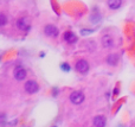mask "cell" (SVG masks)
I'll return each mask as SVG.
<instances>
[{
    "label": "cell",
    "instance_id": "obj_1",
    "mask_svg": "<svg viewBox=\"0 0 135 127\" xmlns=\"http://www.w3.org/2000/svg\"><path fill=\"white\" fill-rule=\"evenodd\" d=\"M75 69H76L79 74H86L89 71V63L85 59H78V61L76 62Z\"/></svg>",
    "mask_w": 135,
    "mask_h": 127
},
{
    "label": "cell",
    "instance_id": "obj_2",
    "mask_svg": "<svg viewBox=\"0 0 135 127\" xmlns=\"http://www.w3.org/2000/svg\"><path fill=\"white\" fill-rule=\"evenodd\" d=\"M25 92L27 93V94H35V93H37L38 90H39V86H38V83L36 82V81H27V82L25 83Z\"/></svg>",
    "mask_w": 135,
    "mask_h": 127
},
{
    "label": "cell",
    "instance_id": "obj_3",
    "mask_svg": "<svg viewBox=\"0 0 135 127\" xmlns=\"http://www.w3.org/2000/svg\"><path fill=\"white\" fill-rule=\"evenodd\" d=\"M70 101L74 105H81L84 101V94L81 92H72L70 94Z\"/></svg>",
    "mask_w": 135,
    "mask_h": 127
},
{
    "label": "cell",
    "instance_id": "obj_4",
    "mask_svg": "<svg viewBox=\"0 0 135 127\" xmlns=\"http://www.w3.org/2000/svg\"><path fill=\"white\" fill-rule=\"evenodd\" d=\"M26 75H27V73H26V70L23 68V67H17V68L14 69V71H13L14 78H16V80H18V81L25 80Z\"/></svg>",
    "mask_w": 135,
    "mask_h": 127
},
{
    "label": "cell",
    "instance_id": "obj_5",
    "mask_svg": "<svg viewBox=\"0 0 135 127\" xmlns=\"http://www.w3.org/2000/svg\"><path fill=\"white\" fill-rule=\"evenodd\" d=\"M44 33L46 36H49V37H57L59 31L55 25H46L44 27Z\"/></svg>",
    "mask_w": 135,
    "mask_h": 127
},
{
    "label": "cell",
    "instance_id": "obj_6",
    "mask_svg": "<svg viewBox=\"0 0 135 127\" xmlns=\"http://www.w3.org/2000/svg\"><path fill=\"white\" fill-rule=\"evenodd\" d=\"M17 26H18L21 31H28L30 30V21L26 18H20L17 20Z\"/></svg>",
    "mask_w": 135,
    "mask_h": 127
},
{
    "label": "cell",
    "instance_id": "obj_7",
    "mask_svg": "<svg viewBox=\"0 0 135 127\" xmlns=\"http://www.w3.org/2000/svg\"><path fill=\"white\" fill-rule=\"evenodd\" d=\"M107 120L103 115H97L94 118V126L95 127H105Z\"/></svg>",
    "mask_w": 135,
    "mask_h": 127
},
{
    "label": "cell",
    "instance_id": "obj_8",
    "mask_svg": "<svg viewBox=\"0 0 135 127\" xmlns=\"http://www.w3.org/2000/svg\"><path fill=\"white\" fill-rule=\"evenodd\" d=\"M64 40H65L66 43H69V44H74V43H76L77 37H76V35H75L74 32L68 31V32L64 33Z\"/></svg>",
    "mask_w": 135,
    "mask_h": 127
},
{
    "label": "cell",
    "instance_id": "obj_9",
    "mask_svg": "<svg viewBox=\"0 0 135 127\" xmlns=\"http://www.w3.org/2000/svg\"><path fill=\"white\" fill-rule=\"evenodd\" d=\"M113 44H114V40H113L112 36L109 35H105L102 37V45L104 48H112Z\"/></svg>",
    "mask_w": 135,
    "mask_h": 127
},
{
    "label": "cell",
    "instance_id": "obj_10",
    "mask_svg": "<svg viewBox=\"0 0 135 127\" xmlns=\"http://www.w3.org/2000/svg\"><path fill=\"white\" fill-rule=\"evenodd\" d=\"M121 5H122V0H108V6L112 10L120 8Z\"/></svg>",
    "mask_w": 135,
    "mask_h": 127
},
{
    "label": "cell",
    "instance_id": "obj_11",
    "mask_svg": "<svg viewBox=\"0 0 135 127\" xmlns=\"http://www.w3.org/2000/svg\"><path fill=\"white\" fill-rule=\"evenodd\" d=\"M117 62H119V56L116 54H112L107 57V63L109 65H116Z\"/></svg>",
    "mask_w": 135,
    "mask_h": 127
},
{
    "label": "cell",
    "instance_id": "obj_12",
    "mask_svg": "<svg viewBox=\"0 0 135 127\" xmlns=\"http://www.w3.org/2000/svg\"><path fill=\"white\" fill-rule=\"evenodd\" d=\"M7 24V17L4 13H0V26H4Z\"/></svg>",
    "mask_w": 135,
    "mask_h": 127
},
{
    "label": "cell",
    "instance_id": "obj_13",
    "mask_svg": "<svg viewBox=\"0 0 135 127\" xmlns=\"http://www.w3.org/2000/svg\"><path fill=\"white\" fill-rule=\"evenodd\" d=\"M6 124V115L5 114H0V126H4Z\"/></svg>",
    "mask_w": 135,
    "mask_h": 127
},
{
    "label": "cell",
    "instance_id": "obj_14",
    "mask_svg": "<svg viewBox=\"0 0 135 127\" xmlns=\"http://www.w3.org/2000/svg\"><path fill=\"white\" fill-rule=\"evenodd\" d=\"M61 68H62V70H64V71H69L70 70V65L68 63H62Z\"/></svg>",
    "mask_w": 135,
    "mask_h": 127
},
{
    "label": "cell",
    "instance_id": "obj_15",
    "mask_svg": "<svg viewBox=\"0 0 135 127\" xmlns=\"http://www.w3.org/2000/svg\"><path fill=\"white\" fill-rule=\"evenodd\" d=\"M81 32H82V35H86V33H91L93 31L91 30H82Z\"/></svg>",
    "mask_w": 135,
    "mask_h": 127
},
{
    "label": "cell",
    "instance_id": "obj_16",
    "mask_svg": "<svg viewBox=\"0 0 135 127\" xmlns=\"http://www.w3.org/2000/svg\"><path fill=\"white\" fill-rule=\"evenodd\" d=\"M52 127H56V126H52Z\"/></svg>",
    "mask_w": 135,
    "mask_h": 127
}]
</instances>
